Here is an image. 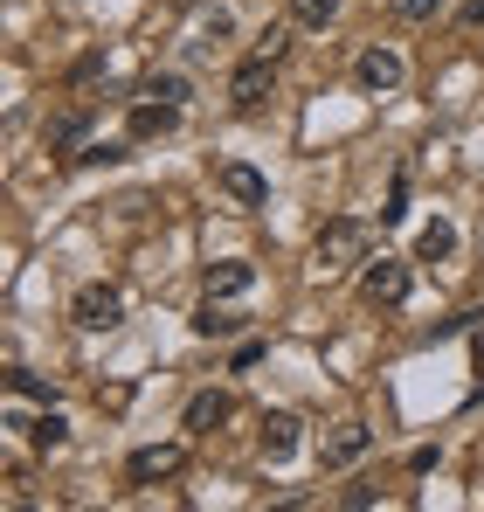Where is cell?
Wrapping results in <instances>:
<instances>
[{"mask_svg":"<svg viewBox=\"0 0 484 512\" xmlns=\"http://www.w3.org/2000/svg\"><path fill=\"white\" fill-rule=\"evenodd\" d=\"M312 256H319V270H353V263H367V222L332 215L319 236H312Z\"/></svg>","mask_w":484,"mask_h":512,"instance_id":"obj_1","label":"cell"},{"mask_svg":"<svg viewBox=\"0 0 484 512\" xmlns=\"http://www.w3.org/2000/svg\"><path fill=\"white\" fill-rule=\"evenodd\" d=\"M70 319H77L83 333H111L125 319V291L118 284H83L77 298H70Z\"/></svg>","mask_w":484,"mask_h":512,"instance_id":"obj_2","label":"cell"},{"mask_svg":"<svg viewBox=\"0 0 484 512\" xmlns=\"http://www.w3.org/2000/svg\"><path fill=\"white\" fill-rule=\"evenodd\" d=\"M408 77V63H402V49H360V63H353V84L367 90V97H388V90H402Z\"/></svg>","mask_w":484,"mask_h":512,"instance_id":"obj_3","label":"cell"},{"mask_svg":"<svg viewBox=\"0 0 484 512\" xmlns=\"http://www.w3.org/2000/svg\"><path fill=\"white\" fill-rule=\"evenodd\" d=\"M173 471H187V443H146V450H132V464H125L132 485H160Z\"/></svg>","mask_w":484,"mask_h":512,"instance_id":"obj_4","label":"cell"},{"mask_svg":"<svg viewBox=\"0 0 484 512\" xmlns=\"http://www.w3.org/2000/svg\"><path fill=\"white\" fill-rule=\"evenodd\" d=\"M180 125V104H160V97H139L132 111H125V139L132 146H146V139H166Z\"/></svg>","mask_w":484,"mask_h":512,"instance_id":"obj_5","label":"cell"},{"mask_svg":"<svg viewBox=\"0 0 484 512\" xmlns=\"http://www.w3.org/2000/svg\"><path fill=\"white\" fill-rule=\"evenodd\" d=\"M367 450H374V429H367V423H339L319 443V464H325V471H346V464H360Z\"/></svg>","mask_w":484,"mask_h":512,"instance_id":"obj_6","label":"cell"},{"mask_svg":"<svg viewBox=\"0 0 484 512\" xmlns=\"http://www.w3.org/2000/svg\"><path fill=\"white\" fill-rule=\"evenodd\" d=\"M270 84H277V63H270V56H249L236 77H229V104H236V111H256V104L270 97Z\"/></svg>","mask_w":484,"mask_h":512,"instance_id":"obj_7","label":"cell"},{"mask_svg":"<svg viewBox=\"0 0 484 512\" xmlns=\"http://www.w3.org/2000/svg\"><path fill=\"white\" fill-rule=\"evenodd\" d=\"M215 187H222V194H229L236 208H263V201H270V180L249 167V160H229V167L215 173Z\"/></svg>","mask_w":484,"mask_h":512,"instance_id":"obj_8","label":"cell"},{"mask_svg":"<svg viewBox=\"0 0 484 512\" xmlns=\"http://www.w3.org/2000/svg\"><path fill=\"white\" fill-rule=\"evenodd\" d=\"M360 291H367L374 305H402L408 298V263H395V256L367 263V270H360Z\"/></svg>","mask_w":484,"mask_h":512,"instance_id":"obj_9","label":"cell"},{"mask_svg":"<svg viewBox=\"0 0 484 512\" xmlns=\"http://www.w3.org/2000/svg\"><path fill=\"white\" fill-rule=\"evenodd\" d=\"M229 416H236V402H229L222 388H201V395L187 402V416H180V429H187V436H215V429L229 423Z\"/></svg>","mask_w":484,"mask_h":512,"instance_id":"obj_10","label":"cell"},{"mask_svg":"<svg viewBox=\"0 0 484 512\" xmlns=\"http://www.w3.org/2000/svg\"><path fill=\"white\" fill-rule=\"evenodd\" d=\"M256 443H263V457H270V464H284V457H298L305 423H298L291 409H277V416H263V436H256Z\"/></svg>","mask_w":484,"mask_h":512,"instance_id":"obj_11","label":"cell"},{"mask_svg":"<svg viewBox=\"0 0 484 512\" xmlns=\"http://www.w3.org/2000/svg\"><path fill=\"white\" fill-rule=\"evenodd\" d=\"M256 284V263H242V256H222V263H208V298H242Z\"/></svg>","mask_w":484,"mask_h":512,"instance_id":"obj_12","label":"cell"},{"mask_svg":"<svg viewBox=\"0 0 484 512\" xmlns=\"http://www.w3.org/2000/svg\"><path fill=\"white\" fill-rule=\"evenodd\" d=\"M457 256V222H422V236H415V263H450Z\"/></svg>","mask_w":484,"mask_h":512,"instance_id":"obj_13","label":"cell"},{"mask_svg":"<svg viewBox=\"0 0 484 512\" xmlns=\"http://www.w3.org/2000/svg\"><path fill=\"white\" fill-rule=\"evenodd\" d=\"M7 395H14V402H42V409H56V381L28 374V367H7Z\"/></svg>","mask_w":484,"mask_h":512,"instance_id":"obj_14","label":"cell"},{"mask_svg":"<svg viewBox=\"0 0 484 512\" xmlns=\"http://www.w3.org/2000/svg\"><path fill=\"white\" fill-rule=\"evenodd\" d=\"M194 333H201V340H236L242 319H236V312H222V298H208V305L194 312Z\"/></svg>","mask_w":484,"mask_h":512,"instance_id":"obj_15","label":"cell"},{"mask_svg":"<svg viewBox=\"0 0 484 512\" xmlns=\"http://www.w3.org/2000/svg\"><path fill=\"white\" fill-rule=\"evenodd\" d=\"M28 443H35V450H42V457H49V450H63V443H70V423H63V416H56V409H42V416H35V423H28Z\"/></svg>","mask_w":484,"mask_h":512,"instance_id":"obj_16","label":"cell"},{"mask_svg":"<svg viewBox=\"0 0 484 512\" xmlns=\"http://www.w3.org/2000/svg\"><path fill=\"white\" fill-rule=\"evenodd\" d=\"M83 132H90V118H83V111H70V118H56V125H49V146H56V153H77Z\"/></svg>","mask_w":484,"mask_h":512,"instance_id":"obj_17","label":"cell"},{"mask_svg":"<svg viewBox=\"0 0 484 512\" xmlns=\"http://www.w3.org/2000/svg\"><path fill=\"white\" fill-rule=\"evenodd\" d=\"M139 97H160V104H187V77L180 70H160V77H146Z\"/></svg>","mask_w":484,"mask_h":512,"instance_id":"obj_18","label":"cell"},{"mask_svg":"<svg viewBox=\"0 0 484 512\" xmlns=\"http://www.w3.org/2000/svg\"><path fill=\"white\" fill-rule=\"evenodd\" d=\"M291 21L298 28H325V21H339V0H291Z\"/></svg>","mask_w":484,"mask_h":512,"instance_id":"obj_19","label":"cell"},{"mask_svg":"<svg viewBox=\"0 0 484 512\" xmlns=\"http://www.w3.org/2000/svg\"><path fill=\"white\" fill-rule=\"evenodd\" d=\"M125 146H132V139H97V146H83L77 160H83V167H118V160H125Z\"/></svg>","mask_w":484,"mask_h":512,"instance_id":"obj_20","label":"cell"},{"mask_svg":"<svg viewBox=\"0 0 484 512\" xmlns=\"http://www.w3.org/2000/svg\"><path fill=\"white\" fill-rule=\"evenodd\" d=\"M229 35H236V21H229V14L215 7V14L201 21V49H215V42H229Z\"/></svg>","mask_w":484,"mask_h":512,"instance_id":"obj_21","label":"cell"},{"mask_svg":"<svg viewBox=\"0 0 484 512\" xmlns=\"http://www.w3.org/2000/svg\"><path fill=\"white\" fill-rule=\"evenodd\" d=\"M408 215V173H395V187H388V208H381V222H402Z\"/></svg>","mask_w":484,"mask_h":512,"instance_id":"obj_22","label":"cell"},{"mask_svg":"<svg viewBox=\"0 0 484 512\" xmlns=\"http://www.w3.org/2000/svg\"><path fill=\"white\" fill-rule=\"evenodd\" d=\"M395 7H402L408 21H436L443 14V0H395Z\"/></svg>","mask_w":484,"mask_h":512,"instance_id":"obj_23","label":"cell"},{"mask_svg":"<svg viewBox=\"0 0 484 512\" xmlns=\"http://www.w3.org/2000/svg\"><path fill=\"white\" fill-rule=\"evenodd\" d=\"M256 56H270V63H284V28H270V35L256 42Z\"/></svg>","mask_w":484,"mask_h":512,"instance_id":"obj_24","label":"cell"},{"mask_svg":"<svg viewBox=\"0 0 484 512\" xmlns=\"http://www.w3.org/2000/svg\"><path fill=\"white\" fill-rule=\"evenodd\" d=\"M464 21H471V28H484V0H464Z\"/></svg>","mask_w":484,"mask_h":512,"instance_id":"obj_25","label":"cell"},{"mask_svg":"<svg viewBox=\"0 0 484 512\" xmlns=\"http://www.w3.org/2000/svg\"><path fill=\"white\" fill-rule=\"evenodd\" d=\"M471 353H478V367H484V333H471Z\"/></svg>","mask_w":484,"mask_h":512,"instance_id":"obj_26","label":"cell"},{"mask_svg":"<svg viewBox=\"0 0 484 512\" xmlns=\"http://www.w3.org/2000/svg\"><path fill=\"white\" fill-rule=\"evenodd\" d=\"M478 319H484V312H478Z\"/></svg>","mask_w":484,"mask_h":512,"instance_id":"obj_27","label":"cell"}]
</instances>
